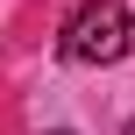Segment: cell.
<instances>
[{
  "label": "cell",
  "mask_w": 135,
  "mask_h": 135,
  "mask_svg": "<svg viewBox=\"0 0 135 135\" xmlns=\"http://www.w3.org/2000/svg\"><path fill=\"white\" fill-rule=\"evenodd\" d=\"M135 43V21L121 0H85L71 21H64V36H57V50L71 57V64H121Z\"/></svg>",
  "instance_id": "1"
},
{
  "label": "cell",
  "mask_w": 135,
  "mask_h": 135,
  "mask_svg": "<svg viewBox=\"0 0 135 135\" xmlns=\"http://www.w3.org/2000/svg\"><path fill=\"white\" fill-rule=\"evenodd\" d=\"M50 135H71V128H50Z\"/></svg>",
  "instance_id": "2"
},
{
  "label": "cell",
  "mask_w": 135,
  "mask_h": 135,
  "mask_svg": "<svg viewBox=\"0 0 135 135\" xmlns=\"http://www.w3.org/2000/svg\"><path fill=\"white\" fill-rule=\"evenodd\" d=\"M128 135H135V121H128Z\"/></svg>",
  "instance_id": "3"
}]
</instances>
